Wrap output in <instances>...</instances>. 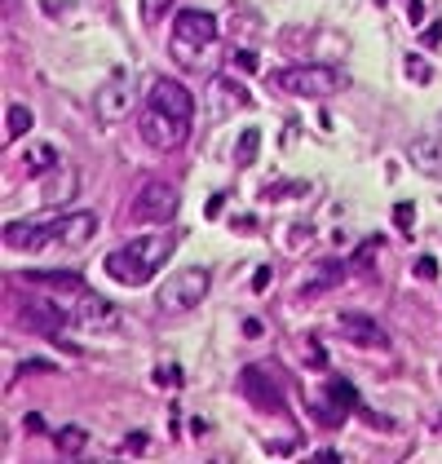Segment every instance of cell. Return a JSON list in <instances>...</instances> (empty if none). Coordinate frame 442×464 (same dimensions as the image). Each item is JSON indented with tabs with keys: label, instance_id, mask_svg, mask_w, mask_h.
<instances>
[{
	"label": "cell",
	"instance_id": "6da1fadb",
	"mask_svg": "<svg viewBox=\"0 0 442 464\" xmlns=\"http://www.w3.org/2000/svg\"><path fill=\"white\" fill-rule=\"evenodd\" d=\"M168 257H173V235H137L106 257V274L124 288H142L159 274V265Z\"/></svg>",
	"mask_w": 442,
	"mask_h": 464
},
{
	"label": "cell",
	"instance_id": "7a4b0ae2",
	"mask_svg": "<svg viewBox=\"0 0 442 464\" xmlns=\"http://www.w3.org/2000/svg\"><path fill=\"white\" fill-rule=\"evenodd\" d=\"M270 85L292 97H332L340 89V71H332V66H279Z\"/></svg>",
	"mask_w": 442,
	"mask_h": 464
},
{
	"label": "cell",
	"instance_id": "3957f363",
	"mask_svg": "<svg viewBox=\"0 0 442 464\" xmlns=\"http://www.w3.org/2000/svg\"><path fill=\"white\" fill-rule=\"evenodd\" d=\"M208 288H212V274L204 270V265H186V270L168 274V283L159 288V305L168 314H186V310H195L208 296Z\"/></svg>",
	"mask_w": 442,
	"mask_h": 464
},
{
	"label": "cell",
	"instance_id": "277c9868",
	"mask_svg": "<svg viewBox=\"0 0 442 464\" xmlns=\"http://www.w3.org/2000/svg\"><path fill=\"white\" fill-rule=\"evenodd\" d=\"M177 204H182V195H177V186L173 181H164V177H151L146 186L133 195V221H168L173 212H177Z\"/></svg>",
	"mask_w": 442,
	"mask_h": 464
},
{
	"label": "cell",
	"instance_id": "5b68a950",
	"mask_svg": "<svg viewBox=\"0 0 442 464\" xmlns=\"http://www.w3.org/2000/svg\"><path fill=\"white\" fill-rule=\"evenodd\" d=\"M142 138L155 146V151H177L186 138H190V120H182V115H168V111H159V106H146L142 111Z\"/></svg>",
	"mask_w": 442,
	"mask_h": 464
},
{
	"label": "cell",
	"instance_id": "8992f818",
	"mask_svg": "<svg viewBox=\"0 0 442 464\" xmlns=\"http://www.w3.org/2000/svg\"><path fill=\"white\" fill-rule=\"evenodd\" d=\"M239 393L248 398L252 407H261V411H274L283 403V385H279V376H274L270 362H252V367H243L239 372Z\"/></svg>",
	"mask_w": 442,
	"mask_h": 464
},
{
	"label": "cell",
	"instance_id": "52a82bcc",
	"mask_svg": "<svg viewBox=\"0 0 442 464\" xmlns=\"http://www.w3.org/2000/svg\"><path fill=\"white\" fill-rule=\"evenodd\" d=\"M124 314L106 301V296H89V292H80L75 296V305H71V323L75 327H85V331H116L120 327Z\"/></svg>",
	"mask_w": 442,
	"mask_h": 464
},
{
	"label": "cell",
	"instance_id": "ba28073f",
	"mask_svg": "<svg viewBox=\"0 0 442 464\" xmlns=\"http://www.w3.org/2000/svg\"><path fill=\"white\" fill-rule=\"evenodd\" d=\"M173 36L177 44H186V49H208L212 40H217V18L204 9H182L173 18Z\"/></svg>",
	"mask_w": 442,
	"mask_h": 464
},
{
	"label": "cell",
	"instance_id": "9c48e42d",
	"mask_svg": "<svg viewBox=\"0 0 442 464\" xmlns=\"http://www.w3.org/2000/svg\"><path fill=\"white\" fill-rule=\"evenodd\" d=\"M54 230H58V221H9L5 248H13V252H44V248H54Z\"/></svg>",
	"mask_w": 442,
	"mask_h": 464
},
{
	"label": "cell",
	"instance_id": "30bf717a",
	"mask_svg": "<svg viewBox=\"0 0 442 464\" xmlns=\"http://www.w3.org/2000/svg\"><path fill=\"white\" fill-rule=\"evenodd\" d=\"M128 111H133V85L124 80V71H116L102 89H97V115H102L106 124H116Z\"/></svg>",
	"mask_w": 442,
	"mask_h": 464
},
{
	"label": "cell",
	"instance_id": "8fae6325",
	"mask_svg": "<svg viewBox=\"0 0 442 464\" xmlns=\"http://www.w3.org/2000/svg\"><path fill=\"white\" fill-rule=\"evenodd\" d=\"M23 323L31 331H62V323H71V310H62L54 296H27L23 301Z\"/></svg>",
	"mask_w": 442,
	"mask_h": 464
},
{
	"label": "cell",
	"instance_id": "7c38bea8",
	"mask_svg": "<svg viewBox=\"0 0 442 464\" xmlns=\"http://www.w3.org/2000/svg\"><path fill=\"white\" fill-rule=\"evenodd\" d=\"M93 235H97V212H62L58 230H54V248L75 252V248H85Z\"/></svg>",
	"mask_w": 442,
	"mask_h": 464
},
{
	"label": "cell",
	"instance_id": "4fadbf2b",
	"mask_svg": "<svg viewBox=\"0 0 442 464\" xmlns=\"http://www.w3.org/2000/svg\"><path fill=\"white\" fill-rule=\"evenodd\" d=\"M151 106L190 120V115H195V97L186 93V85H177V80H155V85H151Z\"/></svg>",
	"mask_w": 442,
	"mask_h": 464
},
{
	"label": "cell",
	"instance_id": "5bb4252c",
	"mask_svg": "<svg viewBox=\"0 0 442 464\" xmlns=\"http://www.w3.org/2000/svg\"><path fill=\"white\" fill-rule=\"evenodd\" d=\"M407 159H412V169H416V173L438 177V181H442V138H434V133L416 138L412 146H407Z\"/></svg>",
	"mask_w": 442,
	"mask_h": 464
},
{
	"label": "cell",
	"instance_id": "9a60e30c",
	"mask_svg": "<svg viewBox=\"0 0 442 464\" xmlns=\"http://www.w3.org/2000/svg\"><path fill=\"white\" fill-rule=\"evenodd\" d=\"M340 331L354 341V345H367V350H385V331H381V323H372L367 314H340Z\"/></svg>",
	"mask_w": 442,
	"mask_h": 464
},
{
	"label": "cell",
	"instance_id": "2e32d148",
	"mask_svg": "<svg viewBox=\"0 0 442 464\" xmlns=\"http://www.w3.org/2000/svg\"><path fill=\"white\" fill-rule=\"evenodd\" d=\"M27 283L31 288H54V292H85V279L75 270H27Z\"/></svg>",
	"mask_w": 442,
	"mask_h": 464
},
{
	"label": "cell",
	"instance_id": "e0dca14e",
	"mask_svg": "<svg viewBox=\"0 0 442 464\" xmlns=\"http://www.w3.org/2000/svg\"><path fill=\"white\" fill-rule=\"evenodd\" d=\"M23 169L31 177H44V173H54L58 169V146L54 142H36V146H27V155H23Z\"/></svg>",
	"mask_w": 442,
	"mask_h": 464
},
{
	"label": "cell",
	"instance_id": "ac0fdd59",
	"mask_svg": "<svg viewBox=\"0 0 442 464\" xmlns=\"http://www.w3.org/2000/svg\"><path fill=\"white\" fill-rule=\"evenodd\" d=\"M54 446H58V456H80L89 446V429L85 425H62V429H54Z\"/></svg>",
	"mask_w": 442,
	"mask_h": 464
},
{
	"label": "cell",
	"instance_id": "d6986e66",
	"mask_svg": "<svg viewBox=\"0 0 442 464\" xmlns=\"http://www.w3.org/2000/svg\"><path fill=\"white\" fill-rule=\"evenodd\" d=\"M31 124H36V115H31V106L13 102V106L5 111V138H9V142H18L23 133H31Z\"/></svg>",
	"mask_w": 442,
	"mask_h": 464
},
{
	"label": "cell",
	"instance_id": "ffe728a7",
	"mask_svg": "<svg viewBox=\"0 0 442 464\" xmlns=\"http://www.w3.org/2000/svg\"><path fill=\"white\" fill-rule=\"evenodd\" d=\"M75 181H80V177H75L71 169L62 173V177H54V181L44 186V204H49V208H54V204H67V199L75 195Z\"/></svg>",
	"mask_w": 442,
	"mask_h": 464
},
{
	"label": "cell",
	"instance_id": "44dd1931",
	"mask_svg": "<svg viewBox=\"0 0 442 464\" xmlns=\"http://www.w3.org/2000/svg\"><path fill=\"white\" fill-rule=\"evenodd\" d=\"M257 146H261V133H257V128H243L239 142H235V159H239V164H252V159H257Z\"/></svg>",
	"mask_w": 442,
	"mask_h": 464
},
{
	"label": "cell",
	"instance_id": "7402d4cb",
	"mask_svg": "<svg viewBox=\"0 0 442 464\" xmlns=\"http://www.w3.org/2000/svg\"><path fill=\"white\" fill-rule=\"evenodd\" d=\"M327 398H332L336 407H345V411H358V389L345 385V380H332V385H327Z\"/></svg>",
	"mask_w": 442,
	"mask_h": 464
},
{
	"label": "cell",
	"instance_id": "603a6c76",
	"mask_svg": "<svg viewBox=\"0 0 442 464\" xmlns=\"http://www.w3.org/2000/svg\"><path fill=\"white\" fill-rule=\"evenodd\" d=\"M403 71L412 75V80H420V85H429V80H434V66L424 62V58H416V54H407V58H403Z\"/></svg>",
	"mask_w": 442,
	"mask_h": 464
},
{
	"label": "cell",
	"instance_id": "cb8c5ba5",
	"mask_svg": "<svg viewBox=\"0 0 442 464\" xmlns=\"http://www.w3.org/2000/svg\"><path fill=\"white\" fill-rule=\"evenodd\" d=\"M168 5H173V0H142V18L146 23H159L164 13H168Z\"/></svg>",
	"mask_w": 442,
	"mask_h": 464
},
{
	"label": "cell",
	"instance_id": "d4e9b609",
	"mask_svg": "<svg viewBox=\"0 0 442 464\" xmlns=\"http://www.w3.org/2000/svg\"><path fill=\"white\" fill-rule=\"evenodd\" d=\"M412 274H416V279H424V283H434V279H438V261H434V257H416Z\"/></svg>",
	"mask_w": 442,
	"mask_h": 464
},
{
	"label": "cell",
	"instance_id": "484cf974",
	"mask_svg": "<svg viewBox=\"0 0 442 464\" xmlns=\"http://www.w3.org/2000/svg\"><path fill=\"white\" fill-rule=\"evenodd\" d=\"M155 385H182V372L173 362H164V367H155Z\"/></svg>",
	"mask_w": 442,
	"mask_h": 464
},
{
	"label": "cell",
	"instance_id": "4316f807",
	"mask_svg": "<svg viewBox=\"0 0 442 464\" xmlns=\"http://www.w3.org/2000/svg\"><path fill=\"white\" fill-rule=\"evenodd\" d=\"M231 62L239 66V71H257V54H252V49H235Z\"/></svg>",
	"mask_w": 442,
	"mask_h": 464
},
{
	"label": "cell",
	"instance_id": "83f0119b",
	"mask_svg": "<svg viewBox=\"0 0 442 464\" xmlns=\"http://www.w3.org/2000/svg\"><path fill=\"white\" fill-rule=\"evenodd\" d=\"M394 221H398L403 230H412V221H416V208H412V204H407V199H403V204L394 208Z\"/></svg>",
	"mask_w": 442,
	"mask_h": 464
},
{
	"label": "cell",
	"instance_id": "f1b7e54d",
	"mask_svg": "<svg viewBox=\"0 0 442 464\" xmlns=\"http://www.w3.org/2000/svg\"><path fill=\"white\" fill-rule=\"evenodd\" d=\"M146 451V434H128V442L120 446V456H142Z\"/></svg>",
	"mask_w": 442,
	"mask_h": 464
},
{
	"label": "cell",
	"instance_id": "f546056e",
	"mask_svg": "<svg viewBox=\"0 0 442 464\" xmlns=\"http://www.w3.org/2000/svg\"><path fill=\"white\" fill-rule=\"evenodd\" d=\"M243 336H248V341L266 336V327H261V319H243Z\"/></svg>",
	"mask_w": 442,
	"mask_h": 464
},
{
	"label": "cell",
	"instance_id": "4dcf8cb0",
	"mask_svg": "<svg viewBox=\"0 0 442 464\" xmlns=\"http://www.w3.org/2000/svg\"><path fill=\"white\" fill-rule=\"evenodd\" d=\"M252 288H257V292H266V288H270V265H261V270L252 274Z\"/></svg>",
	"mask_w": 442,
	"mask_h": 464
},
{
	"label": "cell",
	"instance_id": "1f68e13d",
	"mask_svg": "<svg viewBox=\"0 0 442 464\" xmlns=\"http://www.w3.org/2000/svg\"><path fill=\"white\" fill-rule=\"evenodd\" d=\"M235 230H243V235H252V230H257V217H252V212H248V217H235Z\"/></svg>",
	"mask_w": 442,
	"mask_h": 464
},
{
	"label": "cell",
	"instance_id": "d6a6232c",
	"mask_svg": "<svg viewBox=\"0 0 442 464\" xmlns=\"http://www.w3.org/2000/svg\"><path fill=\"white\" fill-rule=\"evenodd\" d=\"M221 208H226V195H212V199H208V208H204V212H208V217H217V212H221Z\"/></svg>",
	"mask_w": 442,
	"mask_h": 464
},
{
	"label": "cell",
	"instance_id": "836d02e7",
	"mask_svg": "<svg viewBox=\"0 0 442 464\" xmlns=\"http://www.w3.org/2000/svg\"><path fill=\"white\" fill-rule=\"evenodd\" d=\"M438 40H442V27H438V23L424 27V44H438Z\"/></svg>",
	"mask_w": 442,
	"mask_h": 464
},
{
	"label": "cell",
	"instance_id": "e575fe53",
	"mask_svg": "<svg viewBox=\"0 0 442 464\" xmlns=\"http://www.w3.org/2000/svg\"><path fill=\"white\" fill-rule=\"evenodd\" d=\"M438 434H442V416H438Z\"/></svg>",
	"mask_w": 442,
	"mask_h": 464
}]
</instances>
